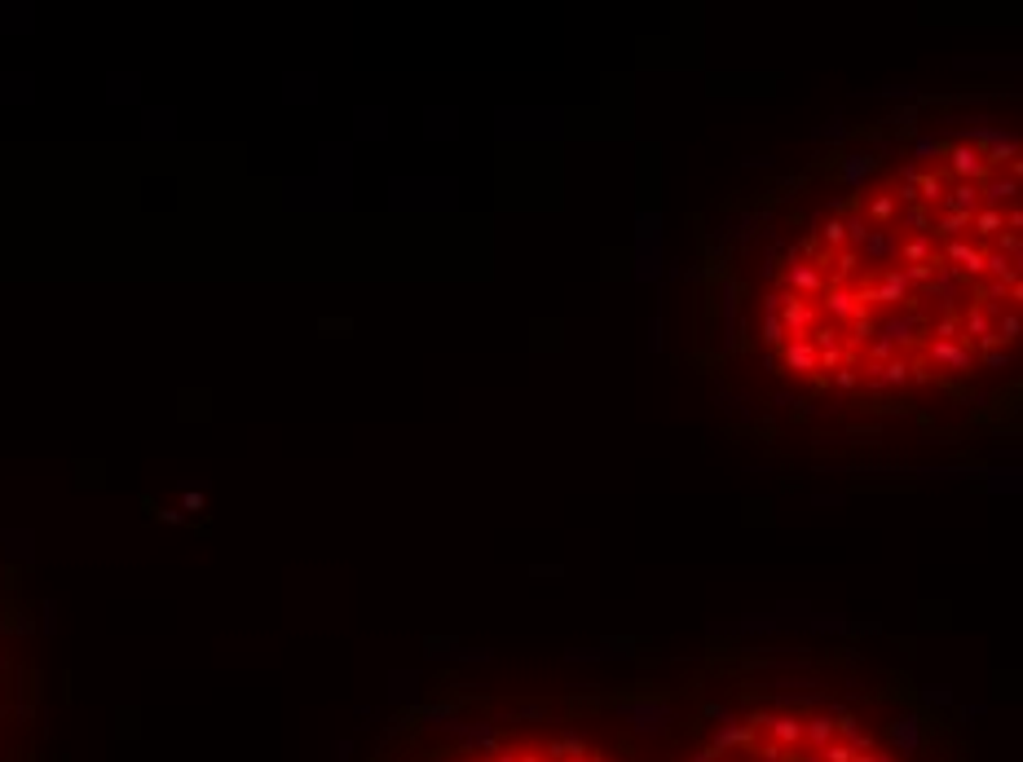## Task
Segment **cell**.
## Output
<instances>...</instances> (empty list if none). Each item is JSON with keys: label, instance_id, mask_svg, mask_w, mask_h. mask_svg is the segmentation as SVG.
Instances as JSON below:
<instances>
[{"label": "cell", "instance_id": "2", "mask_svg": "<svg viewBox=\"0 0 1023 762\" xmlns=\"http://www.w3.org/2000/svg\"><path fill=\"white\" fill-rule=\"evenodd\" d=\"M684 762H905L886 736L847 706L759 701L733 709Z\"/></svg>", "mask_w": 1023, "mask_h": 762}, {"label": "cell", "instance_id": "1", "mask_svg": "<svg viewBox=\"0 0 1023 762\" xmlns=\"http://www.w3.org/2000/svg\"><path fill=\"white\" fill-rule=\"evenodd\" d=\"M1019 137L917 128L834 168L759 286L767 366L874 406L967 396L1019 348Z\"/></svg>", "mask_w": 1023, "mask_h": 762}, {"label": "cell", "instance_id": "3", "mask_svg": "<svg viewBox=\"0 0 1023 762\" xmlns=\"http://www.w3.org/2000/svg\"><path fill=\"white\" fill-rule=\"evenodd\" d=\"M441 762H626L604 740L565 723H512L468 740Z\"/></svg>", "mask_w": 1023, "mask_h": 762}]
</instances>
